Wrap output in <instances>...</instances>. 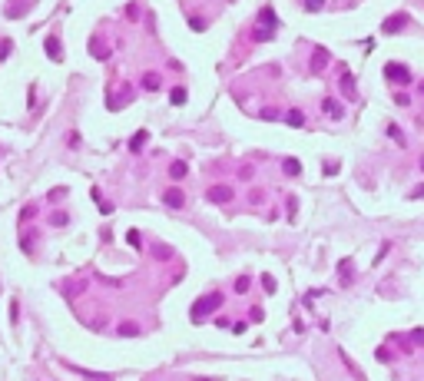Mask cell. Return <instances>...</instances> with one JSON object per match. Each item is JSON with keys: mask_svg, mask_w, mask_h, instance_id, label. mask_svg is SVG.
I'll list each match as a JSON object with an SVG mask.
<instances>
[{"mask_svg": "<svg viewBox=\"0 0 424 381\" xmlns=\"http://www.w3.org/2000/svg\"><path fill=\"white\" fill-rule=\"evenodd\" d=\"M272 33H275V10L265 7V10L258 14V23H255V40H269Z\"/></svg>", "mask_w": 424, "mask_h": 381, "instance_id": "6da1fadb", "label": "cell"}, {"mask_svg": "<svg viewBox=\"0 0 424 381\" xmlns=\"http://www.w3.org/2000/svg\"><path fill=\"white\" fill-rule=\"evenodd\" d=\"M219 305H222V295H219V292H212V295H205V298H199V302L192 305V318L199 322V318H205V315H209L212 308H219Z\"/></svg>", "mask_w": 424, "mask_h": 381, "instance_id": "7a4b0ae2", "label": "cell"}, {"mask_svg": "<svg viewBox=\"0 0 424 381\" xmlns=\"http://www.w3.org/2000/svg\"><path fill=\"white\" fill-rule=\"evenodd\" d=\"M385 76L391 83H411V73H407V66H401V63H388Z\"/></svg>", "mask_w": 424, "mask_h": 381, "instance_id": "3957f363", "label": "cell"}, {"mask_svg": "<svg viewBox=\"0 0 424 381\" xmlns=\"http://www.w3.org/2000/svg\"><path fill=\"white\" fill-rule=\"evenodd\" d=\"M205 199L209 202H232V186H209V192H205Z\"/></svg>", "mask_w": 424, "mask_h": 381, "instance_id": "277c9868", "label": "cell"}, {"mask_svg": "<svg viewBox=\"0 0 424 381\" xmlns=\"http://www.w3.org/2000/svg\"><path fill=\"white\" fill-rule=\"evenodd\" d=\"M405 23H407V14H394V17H388L381 23V30L385 33H398V30H405Z\"/></svg>", "mask_w": 424, "mask_h": 381, "instance_id": "5b68a950", "label": "cell"}, {"mask_svg": "<svg viewBox=\"0 0 424 381\" xmlns=\"http://www.w3.org/2000/svg\"><path fill=\"white\" fill-rule=\"evenodd\" d=\"M163 202H166L169 209H183V206H186V196L179 189H166V192H163Z\"/></svg>", "mask_w": 424, "mask_h": 381, "instance_id": "8992f818", "label": "cell"}, {"mask_svg": "<svg viewBox=\"0 0 424 381\" xmlns=\"http://www.w3.org/2000/svg\"><path fill=\"white\" fill-rule=\"evenodd\" d=\"M322 106H325V113H328V116H335V119H341V116H345V106H341L338 99H332V96H328V99H325Z\"/></svg>", "mask_w": 424, "mask_h": 381, "instance_id": "52a82bcc", "label": "cell"}, {"mask_svg": "<svg viewBox=\"0 0 424 381\" xmlns=\"http://www.w3.org/2000/svg\"><path fill=\"white\" fill-rule=\"evenodd\" d=\"M30 3H34V0H10V3H7V17H20Z\"/></svg>", "mask_w": 424, "mask_h": 381, "instance_id": "ba28073f", "label": "cell"}, {"mask_svg": "<svg viewBox=\"0 0 424 381\" xmlns=\"http://www.w3.org/2000/svg\"><path fill=\"white\" fill-rule=\"evenodd\" d=\"M47 57L50 60H63V50H60V40L56 37H47Z\"/></svg>", "mask_w": 424, "mask_h": 381, "instance_id": "9c48e42d", "label": "cell"}, {"mask_svg": "<svg viewBox=\"0 0 424 381\" xmlns=\"http://www.w3.org/2000/svg\"><path fill=\"white\" fill-rule=\"evenodd\" d=\"M186 172H189V166H186L183 159H176V163H172V166H169V176H172V179H176V182H179V179H186Z\"/></svg>", "mask_w": 424, "mask_h": 381, "instance_id": "30bf717a", "label": "cell"}, {"mask_svg": "<svg viewBox=\"0 0 424 381\" xmlns=\"http://www.w3.org/2000/svg\"><path fill=\"white\" fill-rule=\"evenodd\" d=\"M146 139H149V133H146V130H139V133L129 139V149H133V152H139L143 146H146Z\"/></svg>", "mask_w": 424, "mask_h": 381, "instance_id": "8fae6325", "label": "cell"}, {"mask_svg": "<svg viewBox=\"0 0 424 381\" xmlns=\"http://www.w3.org/2000/svg\"><path fill=\"white\" fill-rule=\"evenodd\" d=\"M285 123H288V126H305V113H302V110H288V113H285Z\"/></svg>", "mask_w": 424, "mask_h": 381, "instance_id": "7c38bea8", "label": "cell"}, {"mask_svg": "<svg viewBox=\"0 0 424 381\" xmlns=\"http://www.w3.org/2000/svg\"><path fill=\"white\" fill-rule=\"evenodd\" d=\"M282 169L288 172V176H298V172H302V163H298V159H285V163H282Z\"/></svg>", "mask_w": 424, "mask_h": 381, "instance_id": "4fadbf2b", "label": "cell"}, {"mask_svg": "<svg viewBox=\"0 0 424 381\" xmlns=\"http://www.w3.org/2000/svg\"><path fill=\"white\" fill-rule=\"evenodd\" d=\"M341 362H345V368H348V371H351V375H355V378H358V381H365V375H361V371L355 368V362H351V358H348V355H345V351H341Z\"/></svg>", "mask_w": 424, "mask_h": 381, "instance_id": "5bb4252c", "label": "cell"}, {"mask_svg": "<svg viewBox=\"0 0 424 381\" xmlns=\"http://www.w3.org/2000/svg\"><path fill=\"white\" fill-rule=\"evenodd\" d=\"M341 90H345L348 96H355V76H351V73L341 76Z\"/></svg>", "mask_w": 424, "mask_h": 381, "instance_id": "9a60e30c", "label": "cell"}, {"mask_svg": "<svg viewBox=\"0 0 424 381\" xmlns=\"http://www.w3.org/2000/svg\"><path fill=\"white\" fill-rule=\"evenodd\" d=\"M119 335H123V338H133V335H139V328L133 322H126V325H119Z\"/></svg>", "mask_w": 424, "mask_h": 381, "instance_id": "2e32d148", "label": "cell"}, {"mask_svg": "<svg viewBox=\"0 0 424 381\" xmlns=\"http://www.w3.org/2000/svg\"><path fill=\"white\" fill-rule=\"evenodd\" d=\"M143 86H146V90H159V76L146 73V76H143Z\"/></svg>", "mask_w": 424, "mask_h": 381, "instance_id": "e0dca14e", "label": "cell"}, {"mask_svg": "<svg viewBox=\"0 0 424 381\" xmlns=\"http://www.w3.org/2000/svg\"><path fill=\"white\" fill-rule=\"evenodd\" d=\"M169 99H172L176 106H183V103H186V90H183V86H176V90H172V96H169Z\"/></svg>", "mask_w": 424, "mask_h": 381, "instance_id": "ac0fdd59", "label": "cell"}, {"mask_svg": "<svg viewBox=\"0 0 424 381\" xmlns=\"http://www.w3.org/2000/svg\"><path fill=\"white\" fill-rule=\"evenodd\" d=\"M10 50H14V43H10V40H0V63L10 57Z\"/></svg>", "mask_w": 424, "mask_h": 381, "instance_id": "d6986e66", "label": "cell"}, {"mask_svg": "<svg viewBox=\"0 0 424 381\" xmlns=\"http://www.w3.org/2000/svg\"><path fill=\"white\" fill-rule=\"evenodd\" d=\"M322 7H325V0H305V10H308V14L322 10Z\"/></svg>", "mask_w": 424, "mask_h": 381, "instance_id": "ffe728a7", "label": "cell"}, {"mask_svg": "<svg viewBox=\"0 0 424 381\" xmlns=\"http://www.w3.org/2000/svg\"><path fill=\"white\" fill-rule=\"evenodd\" d=\"M338 272H341V279L348 282L351 279V262H338Z\"/></svg>", "mask_w": 424, "mask_h": 381, "instance_id": "44dd1931", "label": "cell"}, {"mask_svg": "<svg viewBox=\"0 0 424 381\" xmlns=\"http://www.w3.org/2000/svg\"><path fill=\"white\" fill-rule=\"evenodd\" d=\"M126 239H129V246H136V248L143 246V239H139V232H136V229H129V235H126Z\"/></svg>", "mask_w": 424, "mask_h": 381, "instance_id": "7402d4cb", "label": "cell"}, {"mask_svg": "<svg viewBox=\"0 0 424 381\" xmlns=\"http://www.w3.org/2000/svg\"><path fill=\"white\" fill-rule=\"evenodd\" d=\"M236 292H249V279H245V275L236 279Z\"/></svg>", "mask_w": 424, "mask_h": 381, "instance_id": "603a6c76", "label": "cell"}, {"mask_svg": "<svg viewBox=\"0 0 424 381\" xmlns=\"http://www.w3.org/2000/svg\"><path fill=\"white\" fill-rule=\"evenodd\" d=\"M318 63H328V50H315V66Z\"/></svg>", "mask_w": 424, "mask_h": 381, "instance_id": "cb8c5ba5", "label": "cell"}, {"mask_svg": "<svg viewBox=\"0 0 424 381\" xmlns=\"http://www.w3.org/2000/svg\"><path fill=\"white\" fill-rule=\"evenodd\" d=\"M388 136H391V139H398V143H405V136H401V130H398V126H388Z\"/></svg>", "mask_w": 424, "mask_h": 381, "instance_id": "d4e9b609", "label": "cell"}, {"mask_svg": "<svg viewBox=\"0 0 424 381\" xmlns=\"http://www.w3.org/2000/svg\"><path fill=\"white\" fill-rule=\"evenodd\" d=\"M189 27H192V30H205V20L203 17H192V20H189Z\"/></svg>", "mask_w": 424, "mask_h": 381, "instance_id": "484cf974", "label": "cell"}, {"mask_svg": "<svg viewBox=\"0 0 424 381\" xmlns=\"http://www.w3.org/2000/svg\"><path fill=\"white\" fill-rule=\"evenodd\" d=\"M262 119H278V110H272V106H265V110H262Z\"/></svg>", "mask_w": 424, "mask_h": 381, "instance_id": "4316f807", "label": "cell"}, {"mask_svg": "<svg viewBox=\"0 0 424 381\" xmlns=\"http://www.w3.org/2000/svg\"><path fill=\"white\" fill-rule=\"evenodd\" d=\"M262 285H265V292H275V279H272V275H265V279H262Z\"/></svg>", "mask_w": 424, "mask_h": 381, "instance_id": "83f0119b", "label": "cell"}, {"mask_svg": "<svg viewBox=\"0 0 424 381\" xmlns=\"http://www.w3.org/2000/svg\"><path fill=\"white\" fill-rule=\"evenodd\" d=\"M53 226H67V212H53Z\"/></svg>", "mask_w": 424, "mask_h": 381, "instance_id": "f1b7e54d", "label": "cell"}, {"mask_svg": "<svg viewBox=\"0 0 424 381\" xmlns=\"http://www.w3.org/2000/svg\"><path fill=\"white\" fill-rule=\"evenodd\" d=\"M411 199H424V186H414V189H411Z\"/></svg>", "mask_w": 424, "mask_h": 381, "instance_id": "f546056e", "label": "cell"}, {"mask_svg": "<svg viewBox=\"0 0 424 381\" xmlns=\"http://www.w3.org/2000/svg\"><path fill=\"white\" fill-rule=\"evenodd\" d=\"M414 342H424V328H418V331H414Z\"/></svg>", "mask_w": 424, "mask_h": 381, "instance_id": "4dcf8cb0", "label": "cell"}, {"mask_svg": "<svg viewBox=\"0 0 424 381\" xmlns=\"http://www.w3.org/2000/svg\"><path fill=\"white\" fill-rule=\"evenodd\" d=\"M421 93H424V80H421Z\"/></svg>", "mask_w": 424, "mask_h": 381, "instance_id": "1f68e13d", "label": "cell"}, {"mask_svg": "<svg viewBox=\"0 0 424 381\" xmlns=\"http://www.w3.org/2000/svg\"><path fill=\"white\" fill-rule=\"evenodd\" d=\"M421 169H424V159H421Z\"/></svg>", "mask_w": 424, "mask_h": 381, "instance_id": "d6a6232c", "label": "cell"}, {"mask_svg": "<svg viewBox=\"0 0 424 381\" xmlns=\"http://www.w3.org/2000/svg\"><path fill=\"white\" fill-rule=\"evenodd\" d=\"M103 381H110V378H103Z\"/></svg>", "mask_w": 424, "mask_h": 381, "instance_id": "836d02e7", "label": "cell"}]
</instances>
